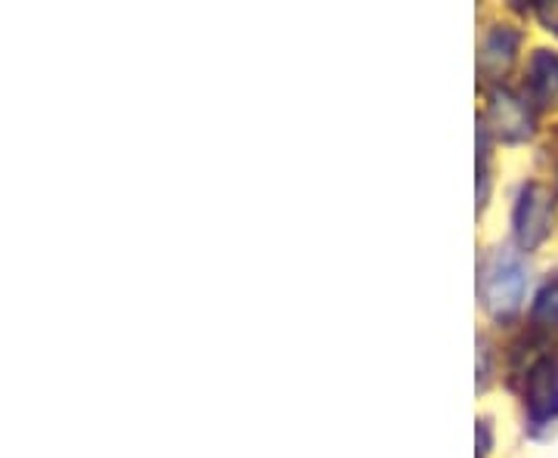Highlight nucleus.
<instances>
[{
	"label": "nucleus",
	"mask_w": 558,
	"mask_h": 458,
	"mask_svg": "<svg viewBox=\"0 0 558 458\" xmlns=\"http://www.w3.org/2000/svg\"><path fill=\"white\" fill-rule=\"evenodd\" d=\"M531 87L543 102H549L558 94V60L549 50H537L531 62Z\"/></svg>",
	"instance_id": "nucleus-6"
},
{
	"label": "nucleus",
	"mask_w": 558,
	"mask_h": 458,
	"mask_svg": "<svg viewBox=\"0 0 558 458\" xmlns=\"http://www.w3.org/2000/svg\"><path fill=\"white\" fill-rule=\"evenodd\" d=\"M490 124L497 127V134L506 143H519L527 140L534 134V121L527 115L524 102L515 100L512 94L506 90H497L490 97Z\"/></svg>",
	"instance_id": "nucleus-4"
},
{
	"label": "nucleus",
	"mask_w": 558,
	"mask_h": 458,
	"mask_svg": "<svg viewBox=\"0 0 558 458\" xmlns=\"http://www.w3.org/2000/svg\"><path fill=\"white\" fill-rule=\"evenodd\" d=\"M515 47H519V32H512L506 25L494 28L481 47V72H487V75L506 72L515 60Z\"/></svg>",
	"instance_id": "nucleus-5"
},
{
	"label": "nucleus",
	"mask_w": 558,
	"mask_h": 458,
	"mask_svg": "<svg viewBox=\"0 0 558 458\" xmlns=\"http://www.w3.org/2000/svg\"><path fill=\"white\" fill-rule=\"evenodd\" d=\"M527 416L543 428L558 416V359H539L527 375Z\"/></svg>",
	"instance_id": "nucleus-3"
},
{
	"label": "nucleus",
	"mask_w": 558,
	"mask_h": 458,
	"mask_svg": "<svg viewBox=\"0 0 558 458\" xmlns=\"http://www.w3.org/2000/svg\"><path fill=\"white\" fill-rule=\"evenodd\" d=\"M549 223H553V196L546 186L531 183L521 193L519 208H515V236H519L521 248L534 251L539 242L546 239Z\"/></svg>",
	"instance_id": "nucleus-2"
},
{
	"label": "nucleus",
	"mask_w": 558,
	"mask_h": 458,
	"mask_svg": "<svg viewBox=\"0 0 558 458\" xmlns=\"http://www.w3.org/2000/svg\"><path fill=\"white\" fill-rule=\"evenodd\" d=\"M537 13H539V22H543L549 32H556L558 35V3H543Z\"/></svg>",
	"instance_id": "nucleus-8"
},
{
	"label": "nucleus",
	"mask_w": 558,
	"mask_h": 458,
	"mask_svg": "<svg viewBox=\"0 0 558 458\" xmlns=\"http://www.w3.org/2000/svg\"><path fill=\"white\" fill-rule=\"evenodd\" d=\"M534 319L543 325H558V280H553L537 295L534 304Z\"/></svg>",
	"instance_id": "nucleus-7"
},
{
	"label": "nucleus",
	"mask_w": 558,
	"mask_h": 458,
	"mask_svg": "<svg viewBox=\"0 0 558 458\" xmlns=\"http://www.w3.org/2000/svg\"><path fill=\"white\" fill-rule=\"evenodd\" d=\"M524 288H527V267L515 251L499 248L490 258L484 280H481V295L484 304L494 317H512L519 313L521 300H524Z\"/></svg>",
	"instance_id": "nucleus-1"
}]
</instances>
